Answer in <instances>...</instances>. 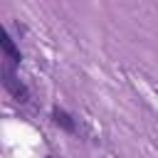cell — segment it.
I'll return each instance as SVG.
<instances>
[{
	"label": "cell",
	"mask_w": 158,
	"mask_h": 158,
	"mask_svg": "<svg viewBox=\"0 0 158 158\" xmlns=\"http://www.w3.org/2000/svg\"><path fill=\"white\" fill-rule=\"evenodd\" d=\"M0 74H2V86L7 89V94L17 101V104H30V99H32V94H30V89H27V84L15 74V64H10L7 59L2 62V69H0Z\"/></svg>",
	"instance_id": "obj_1"
},
{
	"label": "cell",
	"mask_w": 158,
	"mask_h": 158,
	"mask_svg": "<svg viewBox=\"0 0 158 158\" xmlns=\"http://www.w3.org/2000/svg\"><path fill=\"white\" fill-rule=\"evenodd\" d=\"M52 123L54 126H59L62 131H67V133H72V136H77V118L67 111V109H62V106H52Z\"/></svg>",
	"instance_id": "obj_2"
},
{
	"label": "cell",
	"mask_w": 158,
	"mask_h": 158,
	"mask_svg": "<svg viewBox=\"0 0 158 158\" xmlns=\"http://www.w3.org/2000/svg\"><path fill=\"white\" fill-rule=\"evenodd\" d=\"M0 47H2V54H5V59H7L10 64H15V67H17V64L22 62V52H20V47L15 44V40H12L7 32H5V35H2V40H0Z\"/></svg>",
	"instance_id": "obj_3"
},
{
	"label": "cell",
	"mask_w": 158,
	"mask_h": 158,
	"mask_svg": "<svg viewBox=\"0 0 158 158\" xmlns=\"http://www.w3.org/2000/svg\"><path fill=\"white\" fill-rule=\"evenodd\" d=\"M44 158H57V156H44Z\"/></svg>",
	"instance_id": "obj_4"
}]
</instances>
